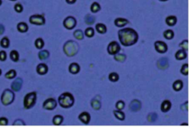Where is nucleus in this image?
<instances>
[{
	"label": "nucleus",
	"mask_w": 190,
	"mask_h": 132,
	"mask_svg": "<svg viewBox=\"0 0 190 132\" xmlns=\"http://www.w3.org/2000/svg\"><path fill=\"white\" fill-rule=\"evenodd\" d=\"M118 38L120 42L125 47L135 45L139 39L137 32L131 28H125L118 31Z\"/></svg>",
	"instance_id": "1"
},
{
	"label": "nucleus",
	"mask_w": 190,
	"mask_h": 132,
	"mask_svg": "<svg viewBox=\"0 0 190 132\" xmlns=\"http://www.w3.org/2000/svg\"><path fill=\"white\" fill-rule=\"evenodd\" d=\"M58 102L62 108H70L74 105V97L69 92H64L58 98Z\"/></svg>",
	"instance_id": "2"
},
{
	"label": "nucleus",
	"mask_w": 190,
	"mask_h": 132,
	"mask_svg": "<svg viewBox=\"0 0 190 132\" xmlns=\"http://www.w3.org/2000/svg\"><path fill=\"white\" fill-rule=\"evenodd\" d=\"M79 48L80 47L77 42L73 40H68L64 44L63 51L65 55L69 57H72L78 53Z\"/></svg>",
	"instance_id": "3"
},
{
	"label": "nucleus",
	"mask_w": 190,
	"mask_h": 132,
	"mask_svg": "<svg viewBox=\"0 0 190 132\" xmlns=\"http://www.w3.org/2000/svg\"><path fill=\"white\" fill-rule=\"evenodd\" d=\"M15 99L14 92L11 89H5L1 96V101L4 105H9L12 103Z\"/></svg>",
	"instance_id": "4"
},
{
	"label": "nucleus",
	"mask_w": 190,
	"mask_h": 132,
	"mask_svg": "<svg viewBox=\"0 0 190 132\" xmlns=\"http://www.w3.org/2000/svg\"><path fill=\"white\" fill-rule=\"evenodd\" d=\"M36 102V93L33 91L28 93V94L25 95L24 98V108L25 109H30V108H33L35 105Z\"/></svg>",
	"instance_id": "5"
},
{
	"label": "nucleus",
	"mask_w": 190,
	"mask_h": 132,
	"mask_svg": "<svg viewBox=\"0 0 190 132\" xmlns=\"http://www.w3.org/2000/svg\"><path fill=\"white\" fill-rule=\"evenodd\" d=\"M29 22L30 24L35 25H43L45 23V19L43 15L35 14V15L30 16L29 18Z\"/></svg>",
	"instance_id": "6"
},
{
	"label": "nucleus",
	"mask_w": 190,
	"mask_h": 132,
	"mask_svg": "<svg viewBox=\"0 0 190 132\" xmlns=\"http://www.w3.org/2000/svg\"><path fill=\"white\" fill-rule=\"evenodd\" d=\"M120 50H121L120 45L119 43H118L117 42H116V41L111 42L107 47L108 53H109L110 55H112V56L118 54Z\"/></svg>",
	"instance_id": "7"
},
{
	"label": "nucleus",
	"mask_w": 190,
	"mask_h": 132,
	"mask_svg": "<svg viewBox=\"0 0 190 132\" xmlns=\"http://www.w3.org/2000/svg\"><path fill=\"white\" fill-rule=\"evenodd\" d=\"M77 25V20L74 17H68L64 20L63 26L67 30H72Z\"/></svg>",
	"instance_id": "8"
},
{
	"label": "nucleus",
	"mask_w": 190,
	"mask_h": 132,
	"mask_svg": "<svg viewBox=\"0 0 190 132\" xmlns=\"http://www.w3.org/2000/svg\"><path fill=\"white\" fill-rule=\"evenodd\" d=\"M57 105V102L55 100V99H54V98H49V99H47L43 102L42 107L45 110L52 111V110H54L56 108Z\"/></svg>",
	"instance_id": "9"
},
{
	"label": "nucleus",
	"mask_w": 190,
	"mask_h": 132,
	"mask_svg": "<svg viewBox=\"0 0 190 132\" xmlns=\"http://www.w3.org/2000/svg\"><path fill=\"white\" fill-rule=\"evenodd\" d=\"M154 48L159 54H165L168 51V45L163 41H156L154 42Z\"/></svg>",
	"instance_id": "10"
},
{
	"label": "nucleus",
	"mask_w": 190,
	"mask_h": 132,
	"mask_svg": "<svg viewBox=\"0 0 190 132\" xmlns=\"http://www.w3.org/2000/svg\"><path fill=\"white\" fill-rule=\"evenodd\" d=\"M23 80L22 79L20 78V77H18V78L16 79L14 82L11 84V90L14 92H18L20 91V89H21L22 86Z\"/></svg>",
	"instance_id": "11"
},
{
	"label": "nucleus",
	"mask_w": 190,
	"mask_h": 132,
	"mask_svg": "<svg viewBox=\"0 0 190 132\" xmlns=\"http://www.w3.org/2000/svg\"><path fill=\"white\" fill-rule=\"evenodd\" d=\"M49 71V67L45 63H40L36 67V72L39 75H45Z\"/></svg>",
	"instance_id": "12"
},
{
	"label": "nucleus",
	"mask_w": 190,
	"mask_h": 132,
	"mask_svg": "<svg viewBox=\"0 0 190 132\" xmlns=\"http://www.w3.org/2000/svg\"><path fill=\"white\" fill-rule=\"evenodd\" d=\"M157 68L160 70H166V68H169V62H168L167 58H163L160 59L157 62Z\"/></svg>",
	"instance_id": "13"
},
{
	"label": "nucleus",
	"mask_w": 190,
	"mask_h": 132,
	"mask_svg": "<svg viewBox=\"0 0 190 132\" xmlns=\"http://www.w3.org/2000/svg\"><path fill=\"white\" fill-rule=\"evenodd\" d=\"M140 108H141V102L137 99H134L129 104V109L131 111L136 112V111H138Z\"/></svg>",
	"instance_id": "14"
},
{
	"label": "nucleus",
	"mask_w": 190,
	"mask_h": 132,
	"mask_svg": "<svg viewBox=\"0 0 190 132\" xmlns=\"http://www.w3.org/2000/svg\"><path fill=\"white\" fill-rule=\"evenodd\" d=\"M79 120L81 121V123H83V124L88 125L89 124L91 121V116L90 114L88 112H83L79 115L78 117Z\"/></svg>",
	"instance_id": "15"
},
{
	"label": "nucleus",
	"mask_w": 190,
	"mask_h": 132,
	"mask_svg": "<svg viewBox=\"0 0 190 132\" xmlns=\"http://www.w3.org/2000/svg\"><path fill=\"white\" fill-rule=\"evenodd\" d=\"M172 108V102L169 100H164L160 105V110L162 112L166 113Z\"/></svg>",
	"instance_id": "16"
},
{
	"label": "nucleus",
	"mask_w": 190,
	"mask_h": 132,
	"mask_svg": "<svg viewBox=\"0 0 190 132\" xmlns=\"http://www.w3.org/2000/svg\"><path fill=\"white\" fill-rule=\"evenodd\" d=\"M68 70H69V72L72 74H77L80 71V67L79 65V64L76 62L71 63L69 65V68H68Z\"/></svg>",
	"instance_id": "17"
},
{
	"label": "nucleus",
	"mask_w": 190,
	"mask_h": 132,
	"mask_svg": "<svg viewBox=\"0 0 190 132\" xmlns=\"http://www.w3.org/2000/svg\"><path fill=\"white\" fill-rule=\"evenodd\" d=\"M129 23L128 20L125 18H117L115 20V25L118 28H123Z\"/></svg>",
	"instance_id": "18"
},
{
	"label": "nucleus",
	"mask_w": 190,
	"mask_h": 132,
	"mask_svg": "<svg viewBox=\"0 0 190 132\" xmlns=\"http://www.w3.org/2000/svg\"><path fill=\"white\" fill-rule=\"evenodd\" d=\"M175 58L177 60H183L187 58V53L184 50L181 49L178 51L175 54Z\"/></svg>",
	"instance_id": "19"
},
{
	"label": "nucleus",
	"mask_w": 190,
	"mask_h": 132,
	"mask_svg": "<svg viewBox=\"0 0 190 132\" xmlns=\"http://www.w3.org/2000/svg\"><path fill=\"white\" fill-rule=\"evenodd\" d=\"M95 28L100 34H105L107 32V27L106 26V25L103 24V23H97L95 26Z\"/></svg>",
	"instance_id": "20"
},
{
	"label": "nucleus",
	"mask_w": 190,
	"mask_h": 132,
	"mask_svg": "<svg viewBox=\"0 0 190 132\" xmlns=\"http://www.w3.org/2000/svg\"><path fill=\"white\" fill-rule=\"evenodd\" d=\"M177 22H178V19L175 16H169L168 17H166V23L168 26H175L176 25Z\"/></svg>",
	"instance_id": "21"
},
{
	"label": "nucleus",
	"mask_w": 190,
	"mask_h": 132,
	"mask_svg": "<svg viewBox=\"0 0 190 132\" xmlns=\"http://www.w3.org/2000/svg\"><path fill=\"white\" fill-rule=\"evenodd\" d=\"M172 88H173L174 91H180L183 88V83L181 80H176L172 85Z\"/></svg>",
	"instance_id": "22"
},
{
	"label": "nucleus",
	"mask_w": 190,
	"mask_h": 132,
	"mask_svg": "<svg viewBox=\"0 0 190 132\" xmlns=\"http://www.w3.org/2000/svg\"><path fill=\"white\" fill-rule=\"evenodd\" d=\"M91 105L92 108H93L94 110H96V111H98V110H100V108H101V102H100V101L99 100V99H97L96 98H94V99H93L91 100Z\"/></svg>",
	"instance_id": "23"
},
{
	"label": "nucleus",
	"mask_w": 190,
	"mask_h": 132,
	"mask_svg": "<svg viewBox=\"0 0 190 132\" xmlns=\"http://www.w3.org/2000/svg\"><path fill=\"white\" fill-rule=\"evenodd\" d=\"M17 30L20 33H26L28 30V25L25 22H20L17 25Z\"/></svg>",
	"instance_id": "24"
},
{
	"label": "nucleus",
	"mask_w": 190,
	"mask_h": 132,
	"mask_svg": "<svg viewBox=\"0 0 190 132\" xmlns=\"http://www.w3.org/2000/svg\"><path fill=\"white\" fill-rule=\"evenodd\" d=\"M114 115L115 116L117 120H120V121H123L125 118V115L124 114V112H123L122 111H120V110H115L113 111Z\"/></svg>",
	"instance_id": "25"
},
{
	"label": "nucleus",
	"mask_w": 190,
	"mask_h": 132,
	"mask_svg": "<svg viewBox=\"0 0 190 132\" xmlns=\"http://www.w3.org/2000/svg\"><path fill=\"white\" fill-rule=\"evenodd\" d=\"M49 56H50V53L47 50H42V51H39V54H38V57L40 60L46 59L49 58Z\"/></svg>",
	"instance_id": "26"
},
{
	"label": "nucleus",
	"mask_w": 190,
	"mask_h": 132,
	"mask_svg": "<svg viewBox=\"0 0 190 132\" xmlns=\"http://www.w3.org/2000/svg\"><path fill=\"white\" fill-rule=\"evenodd\" d=\"M174 36H175V33L171 29H168L163 32V36H164L165 39H168V40H171V39H173Z\"/></svg>",
	"instance_id": "27"
},
{
	"label": "nucleus",
	"mask_w": 190,
	"mask_h": 132,
	"mask_svg": "<svg viewBox=\"0 0 190 132\" xmlns=\"http://www.w3.org/2000/svg\"><path fill=\"white\" fill-rule=\"evenodd\" d=\"M10 58L13 62H18L20 59V54H19L18 51H15V50L11 51L10 53Z\"/></svg>",
	"instance_id": "28"
},
{
	"label": "nucleus",
	"mask_w": 190,
	"mask_h": 132,
	"mask_svg": "<svg viewBox=\"0 0 190 132\" xmlns=\"http://www.w3.org/2000/svg\"><path fill=\"white\" fill-rule=\"evenodd\" d=\"M63 122V117L61 115H56L54 117L53 120H52V123L54 125H61Z\"/></svg>",
	"instance_id": "29"
},
{
	"label": "nucleus",
	"mask_w": 190,
	"mask_h": 132,
	"mask_svg": "<svg viewBox=\"0 0 190 132\" xmlns=\"http://www.w3.org/2000/svg\"><path fill=\"white\" fill-rule=\"evenodd\" d=\"M91 11L92 13H94V14H95V13H97L99 12V11L101 10V6H100V4L98 3V2H93L92 3V5H91Z\"/></svg>",
	"instance_id": "30"
},
{
	"label": "nucleus",
	"mask_w": 190,
	"mask_h": 132,
	"mask_svg": "<svg viewBox=\"0 0 190 132\" xmlns=\"http://www.w3.org/2000/svg\"><path fill=\"white\" fill-rule=\"evenodd\" d=\"M95 20H96L95 17L94 16L91 15V14H87L85 17V22L87 25H93L95 22Z\"/></svg>",
	"instance_id": "31"
},
{
	"label": "nucleus",
	"mask_w": 190,
	"mask_h": 132,
	"mask_svg": "<svg viewBox=\"0 0 190 132\" xmlns=\"http://www.w3.org/2000/svg\"><path fill=\"white\" fill-rule=\"evenodd\" d=\"M74 36L77 40H83L84 39V33H83V30L78 29L74 32Z\"/></svg>",
	"instance_id": "32"
},
{
	"label": "nucleus",
	"mask_w": 190,
	"mask_h": 132,
	"mask_svg": "<svg viewBox=\"0 0 190 132\" xmlns=\"http://www.w3.org/2000/svg\"><path fill=\"white\" fill-rule=\"evenodd\" d=\"M114 59L116 60L117 62H124L126 59V56L123 54H117L115 55H114Z\"/></svg>",
	"instance_id": "33"
},
{
	"label": "nucleus",
	"mask_w": 190,
	"mask_h": 132,
	"mask_svg": "<svg viewBox=\"0 0 190 132\" xmlns=\"http://www.w3.org/2000/svg\"><path fill=\"white\" fill-rule=\"evenodd\" d=\"M84 35L87 36L88 38H92L94 36V29L91 27L87 28L85 30Z\"/></svg>",
	"instance_id": "34"
},
{
	"label": "nucleus",
	"mask_w": 190,
	"mask_h": 132,
	"mask_svg": "<svg viewBox=\"0 0 190 132\" xmlns=\"http://www.w3.org/2000/svg\"><path fill=\"white\" fill-rule=\"evenodd\" d=\"M109 79L112 83H116V82H117L119 80L120 76L117 73L112 72L109 75Z\"/></svg>",
	"instance_id": "35"
},
{
	"label": "nucleus",
	"mask_w": 190,
	"mask_h": 132,
	"mask_svg": "<svg viewBox=\"0 0 190 132\" xmlns=\"http://www.w3.org/2000/svg\"><path fill=\"white\" fill-rule=\"evenodd\" d=\"M16 76H17V71L14 69L10 70L9 71H8V72L5 74V77L6 79H8V80H11V79L15 78Z\"/></svg>",
	"instance_id": "36"
},
{
	"label": "nucleus",
	"mask_w": 190,
	"mask_h": 132,
	"mask_svg": "<svg viewBox=\"0 0 190 132\" xmlns=\"http://www.w3.org/2000/svg\"><path fill=\"white\" fill-rule=\"evenodd\" d=\"M34 45L37 49H42L44 47V45H45V42H44V40L42 38H37L35 40Z\"/></svg>",
	"instance_id": "37"
},
{
	"label": "nucleus",
	"mask_w": 190,
	"mask_h": 132,
	"mask_svg": "<svg viewBox=\"0 0 190 132\" xmlns=\"http://www.w3.org/2000/svg\"><path fill=\"white\" fill-rule=\"evenodd\" d=\"M0 45L4 48H8L10 45V40L8 37H3L0 41Z\"/></svg>",
	"instance_id": "38"
},
{
	"label": "nucleus",
	"mask_w": 190,
	"mask_h": 132,
	"mask_svg": "<svg viewBox=\"0 0 190 132\" xmlns=\"http://www.w3.org/2000/svg\"><path fill=\"white\" fill-rule=\"evenodd\" d=\"M181 73L184 76L189 75V65L187 63L183 65V66L181 67Z\"/></svg>",
	"instance_id": "39"
},
{
	"label": "nucleus",
	"mask_w": 190,
	"mask_h": 132,
	"mask_svg": "<svg viewBox=\"0 0 190 132\" xmlns=\"http://www.w3.org/2000/svg\"><path fill=\"white\" fill-rule=\"evenodd\" d=\"M179 47L181 48V49L184 50V51H186L187 52L189 50V41L187 40V39L182 41V42L179 44Z\"/></svg>",
	"instance_id": "40"
},
{
	"label": "nucleus",
	"mask_w": 190,
	"mask_h": 132,
	"mask_svg": "<svg viewBox=\"0 0 190 132\" xmlns=\"http://www.w3.org/2000/svg\"><path fill=\"white\" fill-rule=\"evenodd\" d=\"M157 116L155 113H151V114H149L148 115L147 120H148V121L150 122V123H154V122H155L156 120H157Z\"/></svg>",
	"instance_id": "41"
},
{
	"label": "nucleus",
	"mask_w": 190,
	"mask_h": 132,
	"mask_svg": "<svg viewBox=\"0 0 190 132\" xmlns=\"http://www.w3.org/2000/svg\"><path fill=\"white\" fill-rule=\"evenodd\" d=\"M115 106H116L117 110L122 111V110H123L124 108H125V102H124L123 100H119L117 101V102L116 103Z\"/></svg>",
	"instance_id": "42"
},
{
	"label": "nucleus",
	"mask_w": 190,
	"mask_h": 132,
	"mask_svg": "<svg viewBox=\"0 0 190 132\" xmlns=\"http://www.w3.org/2000/svg\"><path fill=\"white\" fill-rule=\"evenodd\" d=\"M14 10H15L17 13L20 14V13H22L23 11V6L20 3H17L14 5Z\"/></svg>",
	"instance_id": "43"
},
{
	"label": "nucleus",
	"mask_w": 190,
	"mask_h": 132,
	"mask_svg": "<svg viewBox=\"0 0 190 132\" xmlns=\"http://www.w3.org/2000/svg\"><path fill=\"white\" fill-rule=\"evenodd\" d=\"M13 125H25V123L21 119H17L14 122Z\"/></svg>",
	"instance_id": "44"
},
{
	"label": "nucleus",
	"mask_w": 190,
	"mask_h": 132,
	"mask_svg": "<svg viewBox=\"0 0 190 132\" xmlns=\"http://www.w3.org/2000/svg\"><path fill=\"white\" fill-rule=\"evenodd\" d=\"M7 59V54L5 51H0V61L4 62Z\"/></svg>",
	"instance_id": "45"
},
{
	"label": "nucleus",
	"mask_w": 190,
	"mask_h": 132,
	"mask_svg": "<svg viewBox=\"0 0 190 132\" xmlns=\"http://www.w3.org/2000/svg\"><path fill=\"white\" fill-rule=\"evenodd\" d=\"M8 124V120L6 117H0V125H7Z\"/></svg>",
	"instance_id": "46"
},
{
	"label": "nucleus",
	"mask_w": 190,
	"mask_h": 132,
	"mask_svg": "<svg viewBox=\"0 0 190 132\" xmlns=\"http://www.w3.org/2000/svg\"><path fill=\"white\" fill-rule=\"evenodd\" d=\"M181 109L183 111H188L189 110V102H186L183 105H181Z\"/></svg>",
	"instance_id": "47"
},
{
	"label": "nucleus",
	"mask_w": 190,
	"mask_h": 132,
	"mask_svg": "<svg viewBox=\"0 0 190 132\" xmlns=\"http://www.w3.org/2000/svg\"><path fill=\"white\" fill-rule=\"evenodd\" d=\"M4 32H5V27L2 25L0 24V35L3 34Z\"/></svg>",
	"instance_id": "48"
},
{
	"label": "nucleus",
	"mask_w": 190,
	"mask_h": 132,
	"mask_svg": "<svg viewBox=\"0 0 190 132\" xmlns=\"http://www.w3.org/2000/svg\"><path fill=\"white\" fill-rule=\"evenodd\" d=\"M65 2L68 4H69V5H73V4H74L77 2V0H65Z\"/></svg>",
	"instance_id": "49"
},
{
	"label": "nucleus",
	"mask_w": 190,
	"mask_h": 132,
	"mask_svg": "<svg viewBox=\"0 0 190 132\" xmlns=\"http://www.w3.org/2000/svg\"><path fill=\"white\" fill-rule=\"evenodd\" d=\"M181 125H188V124H187V123H185V124H184V123H182Z\"/></svg>",
	"instance_id": "50"
},
{
	"label": "nucleus",
	"mask_w": 190,
	"mask_h": 132,
	"mask_svg": "<svg viewBox=\"0 0 190 132\" xmlns=\"http://www.w3.org/2000/svg\"><path fill=\"white\" fill-rule=\"evenodd\" d=\"M159 1H160V2H166L168 0H159Z\"/></svg>",
	"instance_id": "51"
},
{
	"label": "nucleus",
	"mask_w": 190,
	"mask_h": 132,
	"mask_svg": "<svg viewBox=\"0 0 190 132\" xmlns=\"http://www.w3.org/2000/svg\"><path fill=\"white\" fill-rule=\"evenodd\" d=\"M2 0H0V6H1V5H2Z\"/></svg>",
	"instance_id": "52"
},
{
	"label": "nucleus",
	"mask_w": 190,
	"mask_h": 132,
	"mask_svg": "<svg viewBox=\"0 0 190 132\" xmlns=\"http://www.w3.org/2000/svg\"><path fill=\"white\" fill-rule=\"evenodd\" d=\"M2 75V70L0 69V76Z\"/></svg>",
	"instance_id": "53"
},
{
	"label": "nucleus",
	"mask_w": 190,
	"mask_h": 132,
	"mask_svg": "<svg viewBox=\"0 0 190 132\" xmlns=\"http://www.w3.org/2000/svg\"><path fill=\"white\" fill-rule=\"evenodd\" d=\"M10 1H13L14 2V1H17V0H10Z\"/></svg>",
	"instance_id": "54"
}]
</instances>
